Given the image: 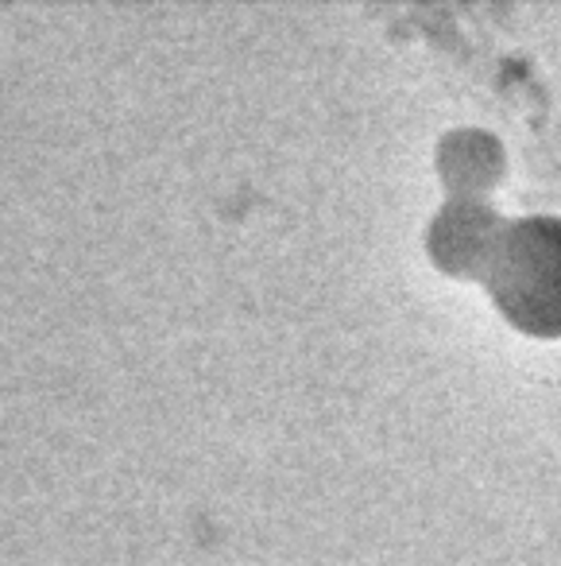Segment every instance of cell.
I'll return each mask as SVG.
<instances>
[{
	"mask_svg": "<svg viewBox=\"0 0 561 566\" xmlns=\"http://www.w3.org/2000/svg\"><path fill=\"white\" fill-rule=\"evenodd\" d=\"M476 272L515 326L561 334V218L496 221Z\"/></svg>",
	"mask_w": 561,
	"mask_h": 566,
	"instance_id": "1",
	"label": "cell"
}]
</instances>
